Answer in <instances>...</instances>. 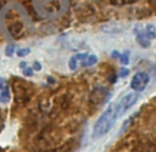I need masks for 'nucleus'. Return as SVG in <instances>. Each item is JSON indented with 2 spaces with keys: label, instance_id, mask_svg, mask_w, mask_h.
<instances>
[{
  "label": "nucleus",
  "instance_id": "nucleus-1",
  "mask_svg": "<svg viewBox=\"0 0 156 152\" xmlns=\"http://www.w3.org/2000/svg\"><path fill=\"white\" fill-rule=\"evenodd\" d=\"M118 117L119 115H118L116 104H110V106L104 110V112L97 118V121L93 125V137L94 139L105 136V134L112 129L114 123L116 122V118Z\"/></svg>",
  "mask_w": 156,
  "mask_h": 152
},
{
  "label": "nucleus",
  "instance_id": "nucleus-2",
  "mask_svg": "<svg viewBox=\"0 0 156 152\" xmlns=\"http://www.w3.org/2000/svg\"><path fill=\"white\" fill-rule=\"evenodd\" d=\"M134 33L137 36V43L143 48L151 45V41L156 37V26L155 25H144V26L134 27Z\"/></svg>",
  "mask_w": 156,
  "mask_h": 152
},
{
  "label": "nucleus",
  "instance_id": "nucleus-3",
  "mask_svg": "<svg viewBox=\"0 0 156 152\" xmlns=\"http://www.w3.org/2000/svg\"><path fill=\"white\" fill-rule=\"evenodd\" d=\"M138 92H132V93H127L123 97L119 100V103L116 104V108H118V115L125 114L126 111H129L133 106L138 101Z\"/></svg>",
  "mask_w": 156,
  "mask_h": 152
},
{
  "label": "nucleus",
  "instance_id": "nucleus-4",
  "mask_svg": "<svg viewBox=\"0 0 156 152\" xmlns=\"http://www.w3.org/2000/svg\"><path fill=\"white\" fill-rule=\"evenodd\" d=\"M149 82V76L144 71H140V73H136L133 76L132 81H130V87L134 92H143L144 89L147 88Z\"/></svg>",
  "mask_w": 156,
  "mask_h": 152
},
{
  "label": "nucleus",
  "instance_id": "nucleus-5",
  "mask_svg": "<svg viewBox=\"0 0 156 152\" xmlns=\"http://www.w3.org/2000/svg\"><path fill=\"white\" fill-rule=\"evenodd\" d=\"M110 90L105 89L104 87H96L90 93V103L99 106V104L105 103L110 99Z\"/></svg>",
  "mask_w": 156,
  "mask_h": 152
},
{
  "label": "nucleus",
  "instance_id": "nucleus-6",
  "mask_svg": "<svg viewBox=\"0 0 156 152\" xmlns=\"http://www.w3.org/2000/svg\"><path fill=\"white\" fill-rule=\"evenodd\" d=\"M14 90H15V93H16V101H19V103H26V101L29 100L30 92L26 88L25 82L15 81V84H14Z\"/></svg>",
  "mask_w": 156,
  "mask_h": 152
},
{
  "label": "nucleus",
  "instance_id": "nucleus-7",
  "mask_svg": "<svg viewBox=\"0 0 156 152\" xmlns=\"http://www.w3.org/2000/svg\"><path fill=\"white\" fill-rule=\"evenodd\" d=\"M11 101V88L5 78L0 77V103L8 104Z\"/></svg>",
  "mask_w": 156,
  "mask_h": 152
},
{
  "label": "nucleus",
  "instance_id": "nucleus-8",
  "mask_svg": "<svg viewBox=\"0 0 156 152\" xmlns=\"http://www.w3.org/2000/svg\"><path fill=\"white\" fill-rule=\"evenodd\" d=\"M8 33L12 38H21L25 33V25L21 21H14L8 25Z\"/></svg>",
  "mask_w": 156,
  "mask_h": 152
},
{
  "label": "nucleus",
  "instance_id": "nucleus-9",
  "mask_svg": "<svg viewBox=\"0 0 156 152\" xmlns=\"http://www.w3.org/2000/svg\"><path fill=\"white\" fill-rule=\"evenodd\" d=\"M94 8L92 4H82L80 5V8L77 10V15L80 19H88L93 15Z\"/></svg>",
  "mask_w": 156,
  "mask_h": 152
},
{
  "label": "nucleus",
  "instance_id": "nucleus-10",
  "mask_svg": "<svg viewBox=\"0 0 156 152\" xmlns=\"http://www.w3.org/2000/svg\"><path fill=\"white\" fill-rule=\"evenodd\" d=\"M85 56H86V54H76V55H73V56L70 58V60H69V69L73 70V71L77 70L78 66L82 65Z\"/></svg>",
  "mask_w": 156,
  "mask_h": 152
},
{
  "label": "nucleus",
  "instance_id": "nucleus-11",
  "mask_svg": "<svg viewBox=\"0 0 156 152\" xmlns=\"http://www.w3.org/2000/svg\"><path fill=\"white\" fill-rule=\"evenodd\" d=\"M96 63H97V56L96 55H88L86 54L85 59H83V62H82V65L81 66H83V67H89V66H93V65H96Z\"/></svg>",
  "mask_w": 156,
  "mask_h": 152
},
{
  "label": "nucleus",
  "instance_id": "nucleus-12",
  "mask_svg": "<svg viewBox=\"0 0 156 152\" xmlns=\"http://www.w3.org/2000/svg\"><path fill=\"white\" fill-rule=\"evenodd\" d=\"M138 0H110V3L112 5H116V7H122V5H132L134 3H137Z\"/></svg>",
  "mask_w": 156,
  "mask_h": 152
},
{
  "label": "nucleus",
  "instance_id": "nucleus-13",
  "mask_svg": "<svg viewBox=\"0 0 156 152\" xmlns=\"http://www.w3.org/2000/svg\"><path fill=\"white\" fill-rule=\"evenodd\" d=\"M137 152H156V144H152V143H147V144L141 145L140 150Z\"/></svg>",
  "mask_w": 156,
  "mask_h": 152
},
{
  "label": "nucleus",
  "instance_id": "nucleus-14",
  "mask_svg": "<svg viewBox=\"0 0 156 152\" xmlns=\"http://www.w3.org/2000/svg\"><path fill=\"white\" fill-rule=\"evenodd\" d=\"M29 54H30V49L29 48H19L18 51H16V55H18V56H21V58L26 56V55H29Z\"/></svg>",
  "mask_w": 156,
  "mask_h": 152
},
{
  "label": "nucleus",
  "instance_id": "nucleus-15",
  "mask_svg": "<svg viewBox=\"0 0 156 152\" xmlns=\"http://www.w3.org/2000/svg\"><path fill=\"white\" fill-rule=\"evenodd\" d=\"M119 60H121L122 65H127V63H129V52L119 55Z\"/></svg>",
  "mask_w": 156,
  "mask_h": 152
},
{
  "label": "nucleus",
  "instance_id": "nucleus-16",
  "mask_svg": "<svg viewBox=\"0 0 156 152\" xmlns=\"http://www.w3.org/2000/svg\"><path fill=\"white\" fill-rule=\"evenodd\" d=\"M14 51H15V45L10 44V45H7V48H5V55H7V56H12Z\"/></svg>",
  "mask_w": 156,
  "mask_h": 152
},
{
  "label": "nucleus",
  "instance_id": "nucleus-17",
  "mask_svg": "<svg viewBox=\"0 0 156 152\" xmlns=\"http://www.w3.org/2000/svg\"><path fill=\"white\" fill-rule=\"evenodd\" d=\"M22 71H23V76L25 77H32L33 76V69L32 67H25V69H22Z\"/></svg>",
  "mask_w": 156,
  "mask_h": 152
},
{
  "label": "nucleus",
  "instance_id": "nucleus-18",
  "mask_svg": "<svg viewBox=\"0 0 156 152\" xmlns=\"http://www.w3.org/2000/svg\"><path fill=\"white\" fill-rule=\"evenodd\" d=\"M33 67H34V70H41V65L38 62H34V65H33Z\"/></svg>",
  "mask_w": 156,
  "mask_h": 152
},
{
  "label": "nucleus",
  "instance_id": "nucleus-19",
  "mask_svg": "<svg viewBox=\"0 0 156 152\" xmlns=\"http://www.w3.org/2000/svg\"><path fill=\"white\" fill-rule=\"evenodd\" d=\"M8 2H10V0H0V10H2V8L4 7V5L7 4Z\"/></svg>",
  "mask_w": 156,
  "mask_h": 152
},
{
  "label": "nucleus",
  "instance_id": "nucleus-20",
  "mask_svg": "<svg viewBox=\"0 0 156 152\" xmlns=\"http://www.w3.org/2000/svg\"><path fill=\"white\" fill-rule=\"evenodd\" d=\"M127 74H129V70H127V69H126V70H122V71H121V76H122V77H126Z\"/></svg>",
  "mask_w": 156,
  "mask_h": 152
},
{
  "label": "nucleus",
  "instance_id": "nucleus-21",
  "mask_svg": "<svg viewBox=\"0 0 156 152\" xmlns=\"http://www.w3.org/2000/svg\"><path fill=\"white\" fill-rule=\"evenodd\" d=\"M19 67L25 69V67H26V62H21V63H19Z\"/></svg>",
  "mask_w": 156,
  "mask_h": 152
}]
</instances>
